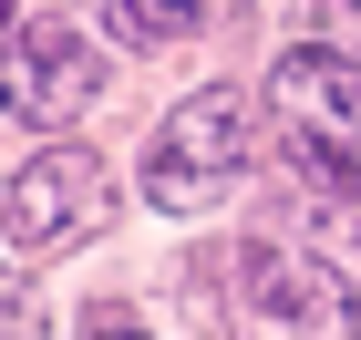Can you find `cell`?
I'll list each match as a JSON object with an SVG mask.
<instances>
[{
	"mask_svg": "<svg viewBox=\"0 0 361 340\" xmlns=\"http://www.w3.org/2000/svg\"><path fill=\"white\" fill-rule=\"evenodd\" d=\"M310 11H320V21H341V31L361 21V0H310Z\"/></svg>",
	"mask_w": 361,
	"mask_h": 340,
	"instance_id": "ba28073f",
	"label": "cell"
},
{
	"mask_svg": "<svg viewBox=\"0 0 361 340\" xmlns=\"http://www.w3.org/2000/svg\"><path fill=\"white\" fill-rule=\"evenodd\" d=\"M104 93V62L83 52V31L73 21H21L11 42H0V103L21 113V124H73V113Z\"/></svg>",
	"mask_w": 361,
	"mask_h": 340,
	"instance_id": "277c9868",
	"label": "cell"
},
{
	"mask_svg": "<svg viewBox=\"0 0 361 340\" xmlns=\"http://www.w3.org/2000/svg\"><path fill=\"white\" fill-rule=\"evenodd\" d=\"M93 217H104V165H93L83 144H42V155H21V165L0 175V227L21 248H62Z\"/></svg>",
	"mask_w": 361,
	"mask_h": 340,
	"instance_id": "5b68a950",
	"label": "cell"
},
{
	"mask_svg": "<svg viewBox=\"0 0 361 340\" xmlns=\"http://www.w3.org/2000/svg\"><path fill=\"white\" fill-rule=\"evenodd\" d=\"M238 330L248 340H361V310L331 258L238 248Z\"/></svg>",
	"mask_w": 361,
	"mask_h": 340,
	"instance_id": "3957f363",
	"label": "cell"
},
{
	"mask_svg": "<svg viewBox=\"0 0 361 340\" xmlns=\"http://www.w3.org/2000/svg\"><path fill=\"white\" fill-rule=\"evenodd\" d=\"M238 175H248V103H238L227 83L186 93V103L155 124V144H145V196L166 206V217H196V206H217Z\"/></svg>",
	"mask_w": 361,
	"mask_h": 340,
	"instance_id": "7a4b0ae2",
	"label": "cell"
},
{
	"mask_svg": "<svg viewBox=\"0 0 361 340\" xmlns=\"http://www.w3.org/2000/svg\"><path fill=\"white\" fill-rule=\"evenodd\" d=\"M11 31H21V0H0V42H11Z\"/></svg>",
	"mask_w": 361,
	"mask_h": 340,
	"instance_id": "30bf717a",
	"label": "cell"
},
{
	"mask_svg": "<svg viewBox=\"0 0 361 340\" xmlns=\"http://www.w3.org/2000/svg\"><path fill=\"white\" fill-rule=\"evenodd\" d=\"M83 340H145V330H124V320H93V330Z\"/></svg>",
	"mask_w": 361,
	"mask_h": 340,
	"instance_id": "9c48e42d",
	"label": "cell"
},
{
	"mask_svg": "<svg viewBox=\"0 0 361 340\" xmlns=\"http://www.w3.org/2000/svg\"><path fill=\"white\" fill-rule=\"evenodd\" d=\"M93 11H104V31L124 42V52H166V42H186V31H196L186 0H93Z\"/></svg>",
	"mask_w": 361,
	"mask_h": 340,
	"instance_id": "8992f818",
	"label": "cell"
},
{
	"mask_svg": "<svg viewBox=\"0 0 361 340\" xmlns=\"http://www.w3.org/2000/svg\"><path fill=\"white\" fill-rule=\"evenodd\" d=\"M31 330H42V289L0 258V340H31Z\"/></svg>",
	"mask_w": 361,
	"mask_h": 340,
	"instance_id": "52a82bcc",
	"label": "cell"
},
{
	"mask_svg": "<svg viewBox=\"0 0 361 340\" xmlns=\"http://www.w3.org/2000/svg\"><path fill=\"white\" fill-rule=\"evenodd\" d=\"M269 113H279V144L310 186L331 196H361V62L310 42V52H279L269 73Z\"/></svg>",
	"mask_w": 361,
	"mask_h": 340,
	"instance_id": "6da1fadb",
	"label": "cell"
}]
</instances>
